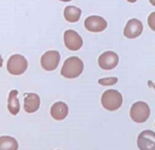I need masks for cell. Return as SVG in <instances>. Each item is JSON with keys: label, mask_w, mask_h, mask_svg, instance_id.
I'll return each mask as SVG.
<instances>
[{"label": "cell", "mask_w": 155, "mask_h": 150, "mask_svg": "<svg viewBox=\"0 0 155 150\" xmlns=\"http://www.w3.org/2000/svg\"><path fill=\"white\" fill-rule=\"evenodd\" d=\"M83 69L84 64L81 59L78 57H71L64 63L61 74L67 78H75L81 75Z\"/></svg>", "instance_id": "obj_1"}, {"label": "cell", "mask_w": 155, "mask_h": 150, "mask_svg": "<svg viewBox=\"0 0 155 150\" xmlns=\"http://www.w3.org/2000/svg\"><path fill=\"white\" fill-rule=\"evenodd\" d=\"M122 104V94L117 90L109 89L104 91L101 96V104L103 107L108 111H115L118 110Z\"/></svg>", "instance_id": "obj_2"}, {"label": "cell", "mask_w": 155, "mask_h": 150, "mask_svg": "<svg viewBox=\"0 0 155 150\" xmlns=\"http://www.w3.org/2000/svg\"><path fill=\"white\" fill-rule=\"evenodd\" d=\"M27 67L28 62L27 59L21 54H14L8 60L7 69L12 75H21L27 70Z\"/></svg>", "instance_id": "obj_3"}, {"label": "cell", "mask_w": 155, "mask_h": 150, "mask_svg": "<svg viewBox=\"0 0 155 150\" xmlns=\"http://www.w3.org/2000/svg\"><path fill=\"white\" fill-rule=\"evenodd\" d=\"M149 106L145 102L138 101L133 104L130 110V117L136 123L146 122L150 116Z\"/></svg>", "instance_id": "obj_4"}, {"label": "cell", "mask_w": 155, "mask_h": 150, "mask_svg": "<svg viewBox=\"0 0 155 150\" xmlns=\"http://www.w3.org/2000/svg\"><path fill=\"white\" fill-rule=\"evenodd\" d=\"M60 54L57 51H48L41 57V65L46 71H53L58 67L60 62Z\"/></svg>", "instance_id": "obj_5"}, {"label": "cell", "mask_w": 155, "mask_h": 150, "mask_svg": "<svg viewBox=\"0 0 155 150\" xmlns=\"http://www.w3.org/2000/svg\"><path fill=\"white\" fill-rule=\"evenodd\" d=\"M64 41L65 46L71 51H78L83 45L81 36L73 30L65 31L64 34Z\"/></svg>", "instance_id": "obj_6"}, {"label": "cell", "mask_w": 155, "mask_h": 150, "mask_svg": "<svg viewBox=\"0 0 155 150\" xmlns=\"http://www.w3.org/2000/svg\"><path fill=\"white\" fill-rule=\"evenodd\" d=\"M137 144L140 150H155V133L150 130L141 132L138 137Z\"/></svg>", "instance_id": "obj_7"}, {"label": "cell", "mask_w": 155, "mask_h": 150, "mask_svg": "<svg viewBox=\"0 0 155 150\" xmlns=\"http://www.w3.org/2000/svg\"><path fill=\"white\" fill-rule=\"evenodd\" d=\"M119 57L113 51H105L98 58V64L102 69L111 70L117 66Z\"/></svg>", "instance_id": "obj_8"}, {"label": "cell", "mask_w": 155, "mask_h": 150, "mask_svg": "<svg viewBox=\"0 0 155 150\" xmlns=\"http://www.w3.org/2000/svg\"><path fill=\"white\" fill-rule=\"evenodd\" d=\"M85 27L87 30L93 33H99L105 30L107 23L105 20L100 16H90L85 21Z\"/></svg>", "instance_id": "obj_9"}, {"label": "cell", "mask_w": 155, "mask_h": 150, "mask_svg": "<svg viewBox=\"0 0 155 150\" xmlns=\"http://www.w3.org/2000/svg\"><path fill=\"white\" fill-rule=\"evenodd\" d=\"M143 31V24L139 20H130L124 28V34L128 39H135L140 36Z\"/></svg>", "instance_id": "obj_10"}, {"label": "cell", "mask_w": 155, "mask_h": 150, "mask_svg": "<svg viewBox=\"0 0 155 150\" xmlns=\"http://www.w3.org/2000/svg\"><path fill=\"white\" fill-rule=\"evenodd\" d=\"M24 97V110L28 113H33L37 111L40 106L39 97L34 93L25 94Z\"/></svg>", "instance_id": "obj_11"}, {"label": "cell", "mask_w": 155, "mask_h": 150, "mask_svg": "<svg viewBox=\"0 0 155 150\" xmlns=\"http://www.w3.org/2000/svg\"><path fill=\"white\" fill-rule=\"evenodd\" d=\"M68 111H69V109H68V105L65 103L59 101L53 104L51 107V116L55 120H63L68 116Z\"/></svg>", "instance_id": "obj_12"}, {"label": "cell", "mask_w": 155, "mask_h": 150, "mask_svg": "<svg viewBox=\"0 0 155 150\" xmlns=\"http://www.w3.org/2000/svg\"><path fill=\"white\" fill-rule=\"evenodd\" d=\"M18 91L17 90H12L9 93L8 100V109L11 114L16 116L20 111V103L18 99Z\"/></svg>", "instance_id": "obj_13"}, {"label": "cell", "mask_w": 155, "mask_h": 150, "mask_svg": "<svg viewBox=\"0 0 155 150\" xmlns=\"http://www.w3.org/2000/svg\"><path fill=\"white\" fill-rule=\"evenodd\" d=\"M81 13L82 11L80 10V8L74 5H69L64 8V15L66 21H68V22L76 23L80 20Z\"/></svg>", "instance_id": "obj_14"}, {"label": "cell", "mask_w": 155, "mask_h": 150, "mask_svg": "<svg viewBox=\"0 0 155 150\" xmlns=\"http://www.w3.org/2000/svg\"><path fill=\"white\" fill-rule=\"evenodd\" d=\"M18 143L14 137L9 136L0 137V150H18Z\"/></svg>", "instance_id": "obj_15"}, {"label": "cell", "mask_w": 155, "mask_h": 150, "mask_svg": "<svg viewBox=\"0 0 155 150\" xmlns=\"http://www.w3.org/2000/svg\"><path fill=\"white\" fill-rule=\"evenodd\" d=\"M118 81V78L117 77H108V78H101L98 80V83L101 85L104 86H109L114 85Z\"/></svg>", "instance_id": "obj_16"}, {"label": "cell", "mask_w": 155, "mask_h": 150, "mask_svg": "<svg viewBox=\"0 0 155 150\" xmlns=\"http://www.w3.org/2000/svg\"><path fill=\"white\" fill-rule=\"evenodd\" d=\"M2 64H3V59L2 57V56L0 55V68L2 66Z\"/></svg>", "instance_id": "obj_17"}]
</instances>
